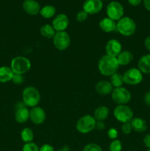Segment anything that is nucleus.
Wrapping results in <instances>:
<instances>
[{"label": "nucleus", "instance_id": "f257e3e1", "mask_svg": "<svg viewBox=\"0 0 150 151\" xmlns=\"http://www.w3.org/2000/svg\"><path fill=\"white\" fill-rule=\"evenodd\" d=\"M119 63L116 57L105 55L100 58L98 63L99 71L104 76H111L119 69Z\"/></svg>", "mask_w": 150, "mask_h": 151}, {"label": "nucleus", "instance_id": "f03ea898", "mask_svg": "<svg viewBox=\"0 0 150 151\" xmlns=\"http://www.w3.org/2000/svg\"><path fill=\"white\" fill-rule=\"evenodd\" d=\"M22 100L24 104L27 107L34 108L38 106L41 101L40 91L34 86H27L23 90Z\"/></svg>", "mask_w": 150, "mask_h": 151}, {"label": "nucleus", "instance_id": "7ed1b4c3", "mask_svg": "<svg viewBox=\"0 0 150 151\" xmlns=\"http://www.w3.org/2000/svg\"><path fill=\"white\" fill-rule=\"evenodd\" d=\"M116 30L123 36H131L136 30V24L131 18L122 17L116 23Z\"/></svg>", "mask_w": 150, "mask_h": 151}, {"label": "nucleus", "instance_id": "20e7f679", "mask_svg": "<svg viewBox=\"0 0 150 151\" xmlns=\"http://www.w3.org/2000/svg\"><path fill=\"white\" fill-rule=\"evenodd\" d=\"M10 68L13 73L16 75H22L29 72L31 69L30 60L24 56H17L12 59Z\"/></svg>", "mask_w": 150, "mask_h": 151}, {"label": "nucleus", "instance_id": "39448f33", "mask_svg": "<svg viewBox=\"0 0 150 151\" xmlns=\"http://www.w3.org/2000/svg\"><path fill=\"white\" fill-rule=\"evenodd\" d=\"M96 120L91 115H85L79 118L76 124V128L80 134H88L95 129Z\"/></svg>", "mask_w": 150, "mask_h": 151}, {"label": "nucleus", "instance_id": "423d86ee", "mask_svg": "<svg viewBox=\"0 0 150 151\" xmlns=\"http://www.w3.org/2000/svg\"><path fill=\"white\" fill-rule=\"evenodd\" d=\"M113 115L119 122L121 123L130 122L133 119L132 110L126 105H119L113 110Z\"/></svg>", "mask_w": 150, "mask_h": 151}, {"label": "nucleus", "instance_id": "0eeeda50", "mask_svg": "<svg viewBox=\"0 0 150 151\" xmlns=\"http://www.w3.org/2000/svg\"><path fill=\"white\" fill-rule=\"evenodd\" d=\"M124 83L127 85L136 86L143 81V73L138 68H130L122 75Z\"/></svg>", "mask_w": 150, "mask_h": 151}, {"label": "nucleus", "instance_id": "6e6552de", "mask_svg": "<svg viewBox=\"0 0 150 151\" xmlns=\"http://www.w3.org/2000/svg\"><path fill=\"white\" fill-rule=\"evenodd\" d=\"M111 97L118 105H126L131 100V93L124 87L114 88L111 92Z\"/></svg>", "mask_w": 150, "mask_h": 151}, {"label": "nucleus", "instance_id": "1a4fd4ad", "mask_svg": "<svg viewBox=\"0 0 150 151\" xmlns=\"http://www.w3.org/2000/svg\"><path fill=\"white\" fill-rule=\"evenodd\" d=\"M53 44L57 50L63 51L69 48L71 44V38L67 32H56L53 38Z\"/></svg>", "mask_w": 150, "mask_h": 151}, {"label": "nucleus", "instance_id": "9d476101", "mask_svg": "<svg viewBox=\"0 0 150 151\" xmlns=\"http://www.w3.org/2000/svg\"><path fill=\"white\" fill-rule=\"evenodd\" d=\"M107 17L114 21H119L124 16V7L121 3L118 1H111L107 7Z\"/></svg>", "mask_w": 150, "mask_h": 151}, {"label": "nucleus", "instance_id": "9b49d317", "mask_svg": "<svg viewBox=\"0 0 150 151\" xmlns=\"http://www.w3.org/2000/svg\"><path fill=\"white\" fill-rule=\"evenodd\" d=\"M83 10L88 15H94L99 13L103 7L101 0H86L83 3Z\"/></svg>", "mask_w": 150, "mask_h": 151}, {"label": "nucleus", "instance_id": "f8f14e48", "mask_svg": "<svg viewBox=\"0 0 150 151\" xmlns=\"http://www.w3.org/2000/svg\"><path fill=\"white\" fill-rule=\"evenodd\" d=\"M46 112L42 108L35 106L29 111V119L35 125H41L46 120Z\"/></svg>", "mask_w": 150, "mask_h": 151}, {"label": "nucleus", "instance_id": "ddd939ff", "mask_svg": "<svg viewBox=\"0 0 150 151\" xmlns=\"http://www.w3.org/2000/svg\"><path fill=\"white\" fill-rule=\"evenodd\" d=\"M51 25L56 32L65 31L69 25V18L66 14H63V13L58 14L53 19Z\"/></svg>", "mask_w": 150, "mask_h": 151}, {"label": "nucleus", "instance_id": "4468645a", "mask_svg": "<svg viewBox=\"0 0 150 151\" xmlns=\"http://www.w3.org/2000/svg\"><path fill=\"white\" fill-rule=\"evenodd\" d=\"M105 50L108 55L117 57L122 51V45L117 39H110L106 44Z\"/></svg>", "mask_w": 150, "mask_h": 151}, {"label": "nucleus", "instance_id": "2eb2a0df", "mask_svg": "<svg viewBox=\"0 0 150 151\" xmlns=\"http://www.w3.org/2000/svg\"><path fill=\"white\" fill-rule=\"evenodd\" d=\"M22 7L25 13L30 16H35L40 13L41 10L40 4L35 0H24L22 4Z\"/></svg>", "mask_w": 150, "mask_h": 151}, {"label": "nucleus", "instance_id": "dca6fc26", "mask_svg": "<svg viewBox=\"0 0 150 151\" xmlns=\"http://www.w3.org/2000/svg\"><path fill=\"white\" fill-rule=\"evenodd\" d=\"M95 88L96 92L101 95H107L110 94L113 90V87L110 81H104V80L99 81L96 84Z\"/></svg>", "mask_w": 150, "mask_h": 151}, {"label": "nucleus", "instance_id": "f3484780", "mask_svg": "<svg viewBox=\"0 0 150 151\" xmlns=\"http://www.w3.org/2000/svg\"><path fill=\"white\" fill-rule=\"evenodd\" d=\"M99 27L104 32H112L116 30V21L110 18H104L99 22Z\"/></svg>", "mask_w": 150, "mask_h": 151}, {"label": "nucleus", "instance_id": "a211bd4d", "mask_svg": "<svg viewBox=\"0 0 150 151\" xmlns=\"http://www.w3.org/2000/svg\"><path fill=\"white\" fill-rule=\"evenodd\" d=\"M132 130L138 133L145 132L147 130V123L146 120L141 117H133L130 122Z\"/></svg>", "mask_w": 150, "mask_h": 151}, {"label": "nucleus", "instance_id": "6ab92c4d", "mask_svg": "<svg viewBox=\"0 0 150 151\" xmlns=\"http://www.w3.org/2000/svg\"><path fill=\"white\" fill-rule=\"evenodd\" d=\"M138 69L142 73L150 74V54L144 55L139 59Z\"/></svg>", "mask_w": 150, "mask_h": 151}, {"label": "nucleus", "instance_id": "aec40b11", "mask_svg": "<svg viewBox=\"0 0 150 151\" xmlns=\"http://www.w3.org/2000/svg\"><path fill=\"white\" fill-rule=\"evenodd\" d=\"M119 66H126L129 64L133 59V55L130 51L124 50L119 53L116 57Z\"/></svg>", "mask_w": 150, "mask_h": 151}, {"label": "nucleus", "instance_id": "412c9836", "mask_svg": "<svg viewBox=\"0 0 150 151\" xmlns=\"http://www.w3.org/2000/svg\"><path fill=\"white\" fill-rule=\"evenodd\" d=\"M15 119L19 123H24L29 119V111L26 107H20L15 114Z\"/></svg>", "mask_w": 150, "mask_h": 151}, {"label": "nucleus", "instance_id": "4be33fe9", "mask_svg": "<svg viewBox=\"0 0 150 151\" xmlns=\"http://www.w3.org/2000/svg\"><path fill=\"white\" fill-rule=\"evenodd\" d=\"M14 73L11 68L8 66H1L0 67V83H4L9 82L12 81Z\"/></svg>", "mask_w": 150, "mask_h": 151}, {"label": "nucleus", "instance_id": "5701e85b", "mask_svg": "<svg viewBox=\"0 0 150 151\" xmlns=\"http://www.w3.org/2000/svg\"><path fill=\"white\" fill-rule=\"evenodd\" d=\"M109 115V109L105 106H99L94 111V117L96 121H104Z\"/></svg>", "mask_w": 150, "mask_h": 151}, {"label": "nucleus", "instance_id": "b1692460", "mask_svg": "<svg viewBox=\"0 0 150 151\" xmlns=\"http://www.w3.org/2000/svg\"><path fill=\"white\" fill-rule=\"evenodd\" d=\"M40 32L43 37L50 39V38H54L56 31L52 27V25L46 24H44L41 27V29H40Z\"/></svg>", "mask_w": 150, "mask_h": 151}, {"label": "nucleus", "instance_id": "393cba45", "mask_svg": "<svg viewBox=\"0 0 150 151\" xmlns=\"http://www.w3.org/2000/svg\"><path fill=\"white\" fill-rule=\"evenodd\" d=\"M56 13V9L52 5H46L40 10V14L44 19H50L53 17Z\"/></svg>", "mask_w": 150, "mask_h": 151}, {"label": "nucleus", "instance_id": "a878e982", "mask_svg": "<svg viewBox=\"0 0 150 151\" xmlns=\"http://www.w3.org/2000/svg\"><path fill=\"white\" fill-rule=\"evenodd\" d=\"M110 83L113 86V88H119V87H122L124 83L123 76L121 74L116 72L113 74V75L110 76Z\"/></svg>", "mask_w": 150, "mask_h": 151}, {"label": "nucleus", "instance_id": "bb28decb", "mask_svg": "<svg viewBox=\"0 0 150 151\" xmlns=\"http://www.w3.org/2000/svg\"><path fill=\"white\" fill-rule=\"evenodd\" d=\"M21 138L25 143L32 142L34 139V133L29 128H24L21 132Z\"/></svg>", "mask_w": 150, "mask_h": 151}, {"label": "nucleus", "instance_id": "cd10ccee", "mask_svg": "<svg viewBox=\"0 0 150 151\" xmlns=\"http://www.w3.org/2000/svg\"><path fill=\"white\" fill-rule=\"evenodd\" d=\"M122 144L120 140L114 139L109 146V150L110 151H121Z\"/></svg>", "mask_w": 150, "mask_h": 151}, {"label": "nucleus", "instance_id": "c85d7f7f", "mask_svg": "<svg viewBox=\"0 0 150 151\" xmlns=\"http://www.w3.org/2000/svg\"><path fill=\"white\" fill-rule=\"evenodd\" d=\"M22 151H40L39 147L36 144L33 142L26 143L24 145Z\"/></svg>", "mask_w": 150, "mask_h": 151}, {"label": "nucleus", "instance_id": "c756f323", "mask_svg": "<svg viewBox=\"0 0 150 151\" xmlns=\"http://www.w3.org/2000/svg\"><path fill=\"white\" fill-rule=\"evenodd\" d=\"M83 151H102L101 147L95 143H89L84 147Z\"/></svg>", "mask_w": 150, "mask_h": 151}, {"label": "nucleus", "instance_id": "7c9ffc66", "mask_svg": "<svg viewBox=\"0 0 150 151\" xmlns=\"http://www.w3.org/2000/svg\"><path fill=\"white\" fill-rule=\"evenodd\" d=\"M88 14L84 10H81V11L78 12V13L76 14V20L79 22H83L88 19Z\"/></svg>", "mask_w": 150, "mask_h": 151}, {"label": "nucleus", "instance_id": "2f4dec72", "mask_svg": "<svg viewBox=\"0 0 150 151\" xmlns=\"http://www.w3.org/2000/svg\"><path fill=\"white\" fill-rule=\"evenodd\" d=\"M132 126H131L130 122H126V123H123L121 125V131L123 134H130V132L132 131Z\"/></svg>", "mask_w": 150, "mask_h": 151}, {"label": "nucleus", "instance_id": "473e14b6", "mask_svg": "<svg viewBox=\"0 0 150 151\" xmlns=\"http://www.w3.org/2000/svg\"><path fill=\"white\" fill-rule=\"evenodd\" d=\"M107 137L110 139H116L118 137V131L114 128H111L107 131Z\"/></svg>", "mask_w": 150, "mask_h": 151}, {"label": "nucleus", "instance_id": "72a5a7b5", "mask_svg": "<svg viewBox=\"0 0 150 151\" xmlns=\"http://www.w3.org/2000/svg\"><path fill=\"white\" fill-rule=\"evenodd\" d=\"M24 78L22 75H16V74H14V76H13L12 81H13V83L15 84H21L24 82Z\"/></svg>", "mask_w": 150, "mask_h": 151}, {"label": "nucleus", "instance_id": "f704fd0d", "mask_svg": "<svg viewBox=\"0 0 150 151\" xmlns=\"http://www.w3.org/2000/svg\"><path fill=\"white\" fill-rule=\"evenodd\" d=\"M40 151H54V147L49 144H45L42 145L40 148Z\"/></svg>", "mask_w": 150, "mask_h": 151}, {"label": "nucleus", "instance_id": "c9c22d12", "mask_svg": "<svg viewBox=\"0 0 150 151\" xmlns=\"http://www.w3.org/2000/svg\"><path fill=\"white\" fill-rule=\"evenodd\" d=\"M144 143L147 148L150 149V134H146L144 137Z\"/></svg>", "mask_w": 150, "mask_h": 151}, {"label": "nucleus", "instance_id": "e433bc0d", "mask_svg": "<svg viewBox=\"0 0 150 151\" xmlns=\"http://www.w3.org/2000/svg\"><path fill=\"white\" fill-rule=\"evenodd\" d=\"M104 128H105V125H104V122H103L102 121H96L95 128H97V129L99 130V131H101V130L104 129Z\"/></svg>", "mask_w": 150, "mask_h": 151}, {"label": "nucleus", "instance_id": "4c0bfd02", "mask_svg": "<svg viewBox=\"0 0 150 151\" xmlns=\"http://www.w3.org/2000/svg\"><path fill=\"white\" fill-rule=\"evenodd\" d=\"M144 46H145L146 49L150 52V35L147 36L146 39L144 40Z\"/></svg>", "mask_w": 150, "mask_h": 151}, {"label": "nucleus", "instance_id": "58836bf2", "mask_svg": "<svg viewBox=\"0 0 150 151\" xmlns=\"http://www.w3.org/2000/svg\"><path fill=\"white\" fill-rule=\"evenodd\" d=\"M128 2L130 5L136 7V6H138L142 2V0H128Z\"/></svg>", "mask_w": 150, "mask_h": 151}, {"label": "nucleus", "instance_id": "ea45409f", "mask_svg": "<svg viewBox=\"0 0 150 151\" xmlns=\"http://www.w3.org/2000/svg\"><path fill=\"white\" fill-rule=\"evenodd\" d=\"M144 101L146 104L150 107V91H149L144 96Z\"/></svg>", "mask_w": 150, "mask_h": 151}, {"label": "nucleus", "instance_id": "a19ab883", "mask_svg": "<svg viewBox=\"0 0 150 151\" xmlns=\"http://www.w3.org/2000/svg\"><path fill=\"white\" fill-rule=\"evenodd\" d=\"M144 4L145 8L150 12V0H144Z\"/></svg>", "mask_w": 150, "mask_h": 151}, {"label": "nucleus", "instance_id": "79ce46f5", "mask_svg": "<svg viewBox=\"0 0 150 151\" xmlns=\"http://www.w3.org/2000/svg\"><path fill=\"white\" fill-rule=\"evenodd\" d=\"M58 151H65L64 150H58Z\"/></svg>", "mask_w": 150, "mask_h": 151}, {"label": "nucleus", "instance_id": "37998d69", "mask_svg": "<svg viewBox=\"0 0 150 151\" xmlns=\"http://www.w3.org/2000/svg\"><path fill=\"white\" fill-rule=\"evenodd\" d=\"M147 151H150V149H149V150H147Z\"/></svg>", "mask_w": 150, "mask_h": 151}, {"label": "nucleus", "instance_id": "c03bdc74", "mask_svg": "<svg viewBox=\"0 0 150 151\" xmlns=\"http://www.w3.org/2000/svg\"><path fill=\"white\" fill-rule=\"evenodd\" d=\"M104 1H107V0H104Z\"/></svg>", "mask_w": 150, "mask_h": 151}]
</instances>
